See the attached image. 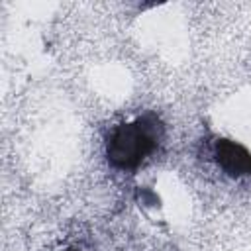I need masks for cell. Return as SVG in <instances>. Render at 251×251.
Here are the masks:
<instances>
[{
    "label": "cell",
    "instance_id": "cell-3",
    "mask_svg": "<svg viewBox=\"0 0 251 251\" xmlns=\"http://www.w3.org/2000/svg\"><path fill=\"white\" fill-rule=\"evenodd\" d=\"M69 251H76V249H69Z\"/></svg>",
    "mask_w": 251,
    "mask_h": 251
},
{
    "label": "cell",
    "instance_id": "cell-1",
    "mask_svg": "<svg viewBox=\"0 0 251 251\" xmlns=\"http://www.w3.org/2000/svg\"><path fill=\"white\" fill-rule=\"evenodd\" d=\"M163 137V127L153 116L137 118L112 129L106 141L108 161L116 169H133L155 151Z\"/></svg>",
    "mask_w": 251,
    "mask_h": 251
},
{
    "label": "cell",
    "instance_id": "cell-2",
    "mask_svg": "<svg viewBox=\"0 0 251 251\" xmlns=\"http://www.w3.org/2000/svg\"><path fill=\"white\" fill-rule=\"evenodd\" d=\"M214 157L224 173L229 176L251 175V153L231 139H218L214 145Z\"/></svg>",
    "mask_w": 251,
    "mask_h": 251
}]
</instances>
